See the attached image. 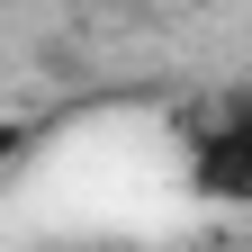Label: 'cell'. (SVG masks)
Returning <instances> with one entry per match:
<instances>
[{
	"label": "cell",
	"mask_w": 252,
	"mask_h": 252,
	"mask_svg": "<svg viewBox=\"0 0 252 252\" xmlns=\"http://www.w3.org/2000/svg\"><path fill=\"white\" fill-rule=\"evenodd\" d=\"M180 144H189V189L207 207H252V99L189 108Z\"/></svg>",
	"instance_id": "cell-1"
}]
</instances>
